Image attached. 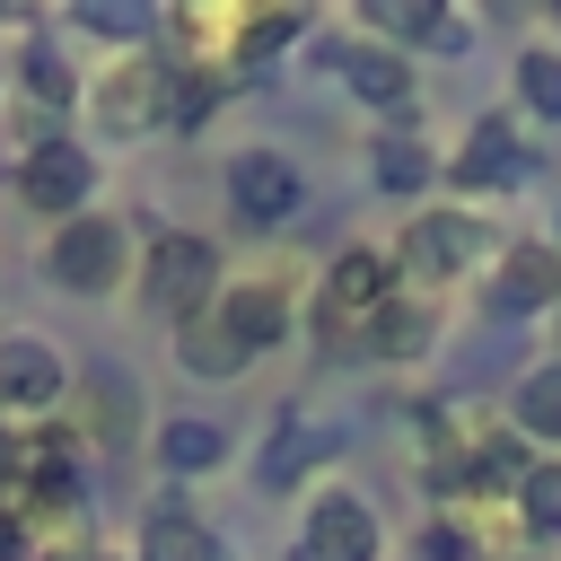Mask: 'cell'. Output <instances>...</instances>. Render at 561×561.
I'll return each instance as SVG.
<instances>
[{
  "label": "cell",
  "instance_id": "obj_1",
  "mask_svg": "<svg viewBox=\"0 0 561 561\" xmlns=\"http://www.w3.org/2000/svg\"><path fill=\"white\" fill-rule=\"evenodd\" d=\"M219 245L210 237H193V228H158L149 237V254H140V298L158 307V316H175V324H193L210 298H219Z\"/></svg>",
  "mask_w": 561,
  "mask_h": 561
},
{
  "label": "cell",
  "instance_id": "obj_2",
  "mask_svg": "<svg viewBox=\"0 0 561 561\" xmlns=\"http://www.w3.org/2000/svg\"><path fill=\"white\" fill-rule=\"evenodd\" d=\"M482 254H491V228H482L473 210H412V219H403V237H394V272H403V280H421V289L465 280Z\"/></svg>",
  "mask_w": 561,
  "mask_h": 561
},
{
  "label": "cell",
  "instance_id": "obj_3",
  "mask_svg": "<svg viewBox=\"0 0 561 561\" xmlns=\"http://www.w3.org/2000/svg\"><path fill=\"white\" fill-rule=\"evenodd\" d=\"M44 272H53V289H70V298H105V289H123V272H131V237H123L114 219L79 210V219H61V228L44 237Z\"/></svg>",
  "mask_w": 561,
  "mask_h": 561
},
{
  "label": "cell",
  "instance_id": "obj_4",
  "mask_svg": "<svg viewBox=\"0 0 561 561\" xmlns=\"http://www.w3.org/2000/svg\"><path fill=\"white\" fill-rule=\"evenodd\" d=\"M18 193H26L35 210H53V228H61V219H79V210H88V193H96V149H88V140H70V131H35V140H26V158H18Z\"/></svg>",
  "mask_w": 561,
  "mask_h": 561
},
{
  "label": "cell",
  "instance_id": "obj_5",
  "mask_svg": "<svg viewBox=\"0 0 561 561\" xmlns=\"http://www.w3.org/2000/svg\"><path fill=\"white\" fill-rule=\"evenodd\" d=\"M386 298H394V263H386L377 245H342V254L324 263V289H316V333L342 342V333H359Z\"/></svg>",
  "mask_w": 561,
  "mask_h": 561
},
{
  "label": "cell",
  "instance_id": "obj_6",
  "mask_svg": "<svg viewBox=\"0 0 561 561\" xmlns=\"http://www.w3.org/2000/svg\"><path fill=\"white\" fill-rule=\"evenodd\" d=\"M219 184H228V210H237L245 228H289V219L307 210V175H298L280 149H237Z\"/></svg>",
  "mask_w": 561,
  "mask_h": 561
},
{
  "label": "cell",
  "instance_id": "obj_7",
  "mask_svg": "<svg viewBox=\"0 0 561 561\" xmlns=\"http://www.w3.org/2000/svg\"><path fill=\"white\" fill-rule=\"evenodd\" d=\"M298 552L307 561H386V526L359 491H316L307 526H298Z\"/></svg>",
  "mask_w": 561,
  "mask_h": 561
},
{
  "label": "cell",
  "instance_id": "obj_8",
  "mask_svg": "<svg viewBox=\"0 0 561 561\" xmlns=\"http://www.w3.org/2000/svg\"><path fill=\"white\" fill-rule=\"evenodd\" d=\"M210 324L254 359V351H280V342L298 333V307H289V289H280V280H219Z\"/></svg>",
  "mask_w": 561,
  "mask_h": 561
},
{
  "label": "cell",
  "instance_id": "obj_9",
  "mask_svg": "<svg viewBox=\"0 0 561 561\" xmlns=\"http://www.w3.org/2000/svg\"><path fill=\"white\" fill-rule=\"evenodd\" d=\"M70 394V359L44 342V333H0V412L35 421Z\"/></svg>",
  "mask_w": 561,
  "mask_h": 561
},
{
  "label": "cell",
  "instance_id": "obj_10",
  "mask_svg": "<svg viewBox=\"0 0 561 561\" xmlns=\"http://www.w3.org/2000/svg\"><path fill=\"white\" fill-rule=\"evenodd\" d=\"M543 307H561V245L552 237L500 245V263H491V316H543Z\"/></svg>",
  "mask_w": 561,
  "mask_h": 561
},
{
  "label": "cell",
  "instance_id": "obj_11",
  "mask_svg": "<svg viewBox=\"0 0 561 561\" xmlns=\"http://www.w3.org/2000/svg\"><path fill=\"white\" fill-rule=\"evenodd\" d=\"M465 193H500V184H517L526 175V149H517V131H508V114H482L473 131H465V149H456V167H447Z\"/></svg>",
  "mask_w": 561,
  "mask_h": 561
},
{
  "label": "cell",
  "instance_id": "obj_12",
  "mask_svg": "<svg viewBox=\"0 0 561 561\" xmlns=\"http://www.w3.org/2000/svg\"><path fill=\"white\" fill-rule=\"evenodd\" d=\"M333 70L351 79V96H368V105H412V53H394V44H377V35H359V44H342L333 53Z\"/></svg>",
  "mask_w": 561,
  "mask_h": 561
},
{
  "label": "cell",
  "instance_id": "obj_13",
  "mask_svg": "<svg viewBox=\"0 0 561 561\" xmlns=\"http://www.w3.org/2000/svg\"><path fill=\"white\" fill-rule=\"evenodd\" d=\"M430 333H438V324H430V307L394 289V298H386L351 342H359V351H377V359H421V351H430Z\"/></svg>",
  "mask_w": 561,
  "mask_h": 561
},
{
  "label": "cell",
  "instance_id": "obj_14",
  "mask_svg": "<svg viewBox=\"0 0 561 561\" xmlns=\"http://www.w3.org/2000/svg\"><path fill=\"white\" fill-rule=\"evenodd\" d=\"M324 456H333V438H324V430H307L298 412H280V421H272V438H263V456H254V473H263V491H289V482H298L307 465H324Z\"/></svg>",
  "mask_w": 561,
  "mask_h": 561
},
{
  "label": "cell",
  "instance_id": "obj_15",
  "mask_svg": "<svg viewBox=\"0 0 561 561\" xmlns=\"http://www.w3.org/2000/svg\"><path fill=\"white\" fill-rule=\"evenodd\" d=\"M508 430H517V438L561 447V359H543V368H526V377H517V394H508Z\"/></svg>",
  "mask_w": 561,
  "mask_h": 561
},
{
  "label": "cell",
  "instance_id": "obj_16",
  "mask_svg": "<svg viewBox=\"0 0 561 561\" xmlns=\"http://www.w3.org/2000/svg\"><path fill=\"white\" fill-rule=\"evenodd\" d=\"M140 561H228V543H219L202 517H184V508H158V517L140 526Z\"/></svg>",
  "mask_w": 561,
  "mask_h": 561
},
{
  "label": "cell",
  "instance_id": "obj_17",
  "mask_svg": "<svg viewBox=\"0 0 561 561\" xmlns=\"http://www.w3.org/2000/svg\"><path fill=\"white\" fill-rule=\"evenodd\" d=\"M219 456H228V430H219V421H193V412L158 421V465H167V473H210Z\"/></svg>",
  "mask_w": 561,
  "mask_h": 561
},
{
  "label": "cell",
  "instance_id": "obj_18",
  "mask_svg": "<svg viewBox=\"0 0 561 561\" xmlns=\"http://www.w3.org/2000/svg\"><path fill=\"white\" fill-rule=\"evenodd\" d=\"M175 368L184 377H245V351L210 324V307L193 316V324H175Z\"/></svg>",
  "mask_w": 561,
  "mask_h": 561
},
{
  "label": "cell",
  "instance_id": "obj_19",
  "mask_svg": "<svg viewBox=\"0 0 561 561\" xmlns=\"http://www.w3.org/2000/svg\"><path fill=\"white\" fill-rule=\"evenodd\" d=\"M368 167H377V184H386V193H403V202H421V193H430V175H438V158H430L412 131H377V158H368Z\"/></svg>",
  "mask_w": 561,
  "mask_h": 561
},
{
  "label": "cell",
  "instance_id": "obj_20",
  "mask_svg": "<svg viewBox=\"0 0 561 561\" xmlns=\"http://www.w3.org/2000/svg\"><path fill=\"white\" fill-rule=\"evenodd\" d=\"M517 517H526L535 535H561V456L526 465V482H517Z\"/></svg>",
  "mask_w": 561,
  "mask_h": 561
},
{
  "label": "cell",
  "instance_id": "obj_21",
  "mask_svg": "<svg viewBox=\"0 0 561 561\" xmlns=\"http://www.w3.org/2000/svg\"><path fill=\"white\" fill-rule=\"evenodd\" d=\"M517 96H526L535 114H552V123H561V53H552V44H535V53L517 61Z\"/></svg>",
  "mask_w": 561,
  "mask_h": 561
},
{
  "label": "cell",
  "instance_id": "obj_22",
  "mask_svg": "<svg viewBox=\"0 0 561 561\" xmlns=\"http://www.w3.org/2000/svg\"><path fill=\"white\" fill-rule=\"evenodd\" d=\"M26 88H35V96H53V105H61V96H70V88H79V79H70V70H61V61H53V53H26Z\"/></svg>",
  "mask_w": 561,
  "mask_h": 561
},
{
  "label": "cell",
  "instance_id": "obj_23",
  "mask_svg": "<svg viewBox=\"0 0 561 561\" xmlns=\"http://www.w3.org/2000/svg\"><path fill=\"white\" fill-rule=\"evenodd\" d=\"M421 561H465V526L456 517H430L421 526Z\"/></svg>",
  "mask_w": 561,
  "mask_h": 561
},
{
  "label": "cell",
  "instance_id": "obj_24",
  "mask_svg": "<svg viewBox=\"0 0 561 561\" xmlns=\"http://www.w3.org/2000/svg\"><path fill=\"white\" fill-rule=\"evenodd\" d=\"M0 561H35V552H26V517H18V508H0Z\"/></svg>",
  "mask_w": 561,
  "mask_h": 561
},
{
  "label": "cell",
  "instance_id": "obj_25",
  "mask_svg": "<svg viewBox=\"0 0 561 561\" xmlns=\"http://www.w3.org/2000/svg\"><path fill=\"white\" fill-rule=\"evenodd\" d=\"M35 561H70V552H35Z\"/></svg>",
  "mask_w": 561,
  "mask_h": 561
}]
</instances>
